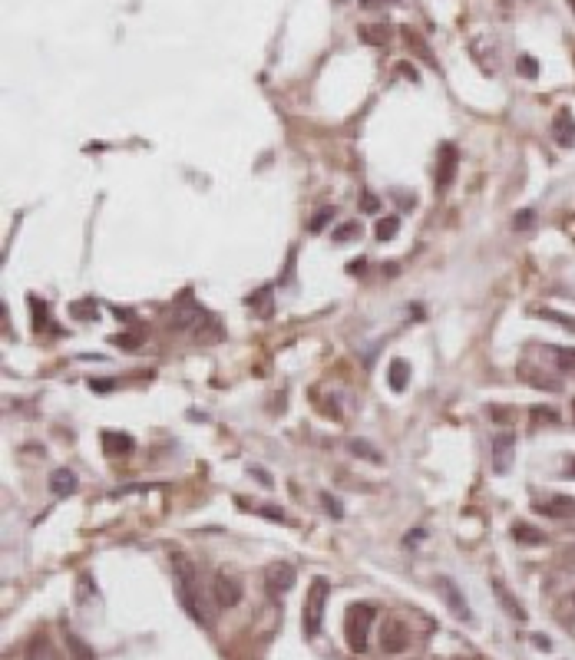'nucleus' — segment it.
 Masks as SVG:
<instances>
[{
	"mask_svg": "<svg viewBox=\"0 0 575 660\" xmlns=\"http://www.w3.org/2000/svg\"><path fill=\"white\" fill-rule=\"evenodd\" d=\"M321 505H324V512L331 515V519H344V505H341L331 492H321Z\"/></svg>",
	"mask_w": 575,
	"mask_h": 660,
	"instance_id": "bb28decb",
	"label": "nucleus"
},
{
	"mask_svg": "<svg viewBox=\"0 0 575 660\" xmlns=\"http://www.w3.org/2000/svg\"><path fill=\"white\" fill-rule=\"evenodd\" d=\"M513 538L519 545H546V532H539V528H532V525H525V522L513 525Z\"/></svg>",
	"mask_w": 575,
	"mask_h": 660,
	"instance_id": "a211bd4d",
	"label": "nucleus"
},
{
	"mask_svg": "<svg viewBox=\"0 0 575 660\" xmlns=\"http://www.w3.org/2000/svg\"><path fill=\"white\" fill-rule=\"evenodd\" d=\"M377 611L371 604H350L348 608V621H344V634H348V647L354 654L367 650V634H371V624H374Z\"/></svg>",
	"mask_w": 575,
	"mask_h": 660,
	"instance_id": "7ed1b4c3",
	"label": "nucleus"
},
{
	"mask_svg": "<svg viewBox=\"0 0 575 660\" xmlns=\"http://www.w3.org/2000/svg\"><path fill=\"white\" fill-rule=\"evenodd\" d=\"M76 591H80V604H87V601L96 598V591H93V581H89V574H80V581H76Z\"/></svg>",
	"mask_w": 575,
	"mask_h": 660,
	"instance_id": "c85d7f7f",
	"label": "nucleus"
},
{
	"mask_svg": "<svg viewBox=\"0 0 575 660\" xmlns=\"http://www.w3.org/2000/svg\"><path fill=\"white\" fill-rule=\"evenodd\" d=\"M401 70H403V76H410L413 83H417V70H413L410 63H401Z\"/></svg>",
	"mask_w": 575,
	"mask_h": 660,
	"instance_id": "79ce46f5",
	"label": "nucleus"
},
{
	"mask_svg": "<svg viewBox=\"0 0 575 660\" xmlns=\"http://www.w3.org/2000/svg\"><path fill=\"white\" fill-rule=\"evenodd\" d=\"M294 568L288 565V561H275V565H268V571H264V591H268V598L271 601H281L294 588Z\"/></svg>",
	"mask_w": 575,
	"mask_h": 660,
	"instance_id": "20e7f679",
	"label": "nucleus"
},
{
	"mask_svg": "<svg viewBox=\"0 0 575 660\" xmlns=\"http://www.w3.org/2000/svg\"><path fill=\"white\" fill-rule=\"evenodd\" d=\"M175 568V598L179 604L186 608V614L202 627H212V614L205 611V601H202L199 591V574H195V565L186 558V555H175L172 558Z\"/></svg>",
	"mask_w": 575,
	"mask_h": 660,
	"instance_id": "f257e3e1",
	"label": "nucleus"
},
{
	"mask_svg": "<svg viewBox=\"0 0 575 660\" xmlns=\"http://www.w3.org/2000/svg\"><path fill=\"white\" fill-rule=\"evenodd\" d=\"M30 304H33V327L40 330V327L47 324V304H40L37 298H30Z\"/></svg>",
	"mask_w": 575,
	"mask_h": 660,
	"instance_id": "473e14b6",
	"label": "nucleus"
},
{
	"mask_svg": "<svg viewBox=\"0 0 575 660\" xmlns=\"http://www.w3.org/2000/svg\"><path fill=\"white\" fill-rule=\"evenodd\" d=\"M361 208L364 212H377V208H380V201H377L374 192H364L361 195Z\"/></svg>",
	"mask_w": 575,
	"mask_h": 660,
	"instance_id": "e433bc0d",
	"label": "nucleus"
},
{
	"mask_svg": "<svg viewBox=\"0 0 575 660\" xmlns=\"http://www.w3.org/2000/svg\"><path fill=\"white\" fill-rule=\"evenodd\" d=\"M116 344H119V347H126V350H136L139 344H142V334H139V330H129V334L119 337Z\"/></svg>",
	"mask_w": 575,
	"mask_h": 660,
	"instance_id": "f704fd0d",
	"label": "nucleus"
},
{
	"mask_svg": "<svg viewBox=\"0 0 575 660\" xmlns=\"http://www.w3.org/2000/svg\"><path fill=\"white\" fill-rule=\"evenodd\" d=\"M552 139H555L562 149H572L575 146V119L569 109L555 112V119H552Z\"/></svg>",
	"mask_w": 575,
	"mask_h": 660,
	"instance_id": "f8f14e48",
	"label": "nucleus"
},
{
	"mask_svg": "<svg viewBox=\"0 0 575 660\" xmlns=\"http://www.w3.org/2000/svg\"><path fill=\"white\" fill-rule=\"evenodd\" d=\"M248 307L258 314V317H271V314H275V298H271V287H258V291H255V294L248 298Z\"/></svg>",
	"mask_w": 575,
	"mask_h": 660,
	"instance_id": "dca6fc26",
	"label": "nucleus"
},
{
	"mask_svg": "<svg viewBox=\"0 0 575 660\" xmlns=\"http://www.w3.org/2000/svg\"><path fill=\"white\" fill-rule=\"evenodd\" d=\"M424 538H426L424 528H417V532H407V535H403V548H417V542H424Z\"/></svg>",
	"mask_w": 575,
	"mask_h": 660,
	"instance_id": "4c0bfd02",
	"label": "nucleus"
},
{
	"mask_svg": "<svg viewBox=\"0 0 575 660\" xmlns=\"http://www.w3.org/2000/svg\"><path fill=\"white\" fill-rule=\"evenodd\" d=\"M331 218H334V208H331V205H327V208H321V212H318V215L311 218V224H308V228H311V235H318V231H324V224L331 222Z\"/></svg>",
	"mask_w": 575,
	"mask_h": 660,
	"instance_id": "cd10ccee",
	"label": "nucleus"
},
{
	"mask_svg": "<svg viewBox=\"0 0 575 660\" xmlns=\"http://www.w3.org/2000/svg\"><path fill=\"white\" fill-rule=\"evenodd\" d=\"M489 585H493V591H496V598H500V604H502V608H506V614H509V617H516V621H525V611H523V604H519V601H516L513 594H509V588L502 585L500 578H493Z\"/></svg>",
	"mask_w": 575,
	"mask_h": 660,
	"instance_id": "4468645a",
	"label": "nucleus"
},
{
	"mask_svg": "<svg viewBox=\"0 0 575 660\" xmlns=\"http://www.w3.org/2000/svg\"><path fill=\"white\" fill-rule=\"evenodd\" d=\"M456 169H460V149L453 142H443L437 155V188L447 192V188L456 182Z\"/></svg>",
	"mask_w": 575,
	"mask_h": 660,
	"instance_id": "0eeeda50",
	"label": "nucleus"
},
{
	"mask_svg": "<svg viewBox=\"0 0 575 660\" xmlns=\"http://www.w3.org/2000/svg\"><path fill=\"white\" fill-rule=\"evenodd\" d=\"M519 73H523L525 79H536V76H539V63L532 60V56H519Z\"/></svg>",
	"mask_w": 575,
	"mask_h": 660,
	"instance_id": "7c9ffc66",
	"label": "nucleus"
},
{
	"mask_svg": "<svg viewBox=\"0 0 575 660\" xmlns=\"http://www.w3.org/2000/svg\"><path fill=\"white\" fill-rule=\"evenodd\" d=\"M536 317H546V321H555V324H562V327H572L575 330V321L572 317H562V314H552V311H532Z\"/></svg>",
	"mask_w": 575,
	"mask_h": 660,
	"instance_id": "72a5a7b5",
	"label": "nucleus"
},
{
	"mask_svg": "<svg viewBox=\"0 0 575 660\" xmlns=\"http://www.w3.org/2000/svg\"><path fill=\"white\" fill-rule=\"evenodd\" d=\"M89 386H93L96 393H110V390H113V380H89Z\"/></svg>",
	"mask_w": 575,
	"mask_h": 660,
	"instance_id": "ea45409f",
	"label": "nucleus"
},
{
	"mask_svg": "<svg viewBox=\"0 0 575 660\" xmlns=\"http://www.w3.org/2000/svg\"><path fill=\"white\" fill-rule=\"evenodd\" d=\"M27 660H57V654H53V647H50V640H47L43 634H37L33 640H30Z\"/></svg>",
	"mask_w": 575,
	"mask_h": 660,
	"instance_id": "412c9836",
	"label": "nucleus"
},
{
	"mask_svg": "<svg viewBox=\"0 0 575 660\" xmlns=\"http://www.w3.org/2000/svg\"><path fill=\"white\" fill-rule=\"evenodd\" d=\"M202 321H205V307H202V304L186 300V304H179V307L172 311L169 327H172V330H199Z\"/></svg>",
	"mask_w": 575,
	"mask_h": 660,
	"instance_id": "9d476101",
	"label": "nucleus"
},
{
	"mask_svg": "<svg viewBox=\"0 0 575 660\" xmlns=\"http://www.w3.org/2000/svg\"><path fill=\"white\" fill-rule=\"evenodd\" d=\"M76 486H80V482H76V475L70 473V469H53V473H50V492L57 498L73 496Z\"/></svg>",
	"mask_w": 575,
	"mask_h": 660,
	"instance_id": "ddd939ff",
	"label": "nucleus"
},
{
	"mask_svg": "<svg viewBox=\"0 0 575 660\" xmlns=\"http://www.w3.org/2000/svg\"><path fill=\"white\" fill-rule=\"evenodd\" d=\"M387 37H390V26L387 24H367V26H361V40H364V43H371V47L387 43Z\"/></svg>",
	"mask_w": 575,
	"mask_h": 660,
	"instance_id": "aec40b11",
	"label": "nucleus"
},
{
	"mask_svg": "<svg viewBox=\"0 0 575 660\" xmlns=\"http://www.w3.org/2000/svg\"><path fill=\"white\" fill-rule=\"evenodd\" d=\"M437 591H440V598H443V604L450 608L453 617H460V621H473V611H470V604H466V598H463L460 585H456L453 578L440 574V578H437Z\"/></svg>",
	"mask_w": 575,
	"mask_h": 660,
	"instance_id": "423d86ee",
	"label": "nucleus"
},
{
	"mask_svg": "<svg viewBox=\"0 0 575 660\" xmlns=\"http://www.w3.org/2000/svg\"><path fill=\"white\" fill-rule=\"evenodd\" d=\"M212 598L218 608H235L238 601H241V581H238L235 574L218 571L212 578Z\"/></svg>",
	"mask_w": 575,
	"mask_h": 660,
	"instance_id": "6e6552de",
	"label": "nucleus"
},
{
	"mask_svg": "<svg viewBox=\"0 0 575 660\" xmlns=\"http://www.w3.org/2000/svg\"><path fill=\"white\" fill-rule=\"evenodd\" d=\"M559 621H562V624H575V588L569 591V598L559 604Z\"/></svg>",
	"mask_w": 575,
	"mask_h": 660,
	"instance_id": "a878e982",
	"label": "nucleus"
},
{
	"mask_svg": "<svg viewBox=\"0 0 575 660\" xmlns=\"http://www.w3.org/2000/svg\"><path fill=\"white\" fill-rule=\"evenodd\" d=\"M327 594H331V585L327 578H314L311 588H308V598H304V608H301V627H304V637L321 634V624H324V608H327Z\"/></svg>",
	"mask_w": 575,
	"mask_h": 660,
	"instance_id": "f03ea898",
	"label": "nucleus"
},
{
	"mask_svg": "<svg viewBox=\"0 0 575 660\" xmlns=\"http://www.w3.org/2000/svg\"><path fill=\"white\" fill-rule=\"evenodd\" d=\"M377 3H387V0H361V7H377Z\"/></svg>",
	"mask_w": 575,
	"mask_h": 660,
	"instance_id": "37998d69",
	"label": "nucleus"
},
{
	"mask_svg": "<svg viewBox=\"0 0 575 660\" xmlns=\"http://www.w3.org/2000/svg\"><path fill=\"white\" fill-rule=\"evenodd\" d=\"M569 7H572V10H575V0H569Z\"/></svg>",
	"mask_w": 575,
	"mask_h": 660,
	"instance_id": "c03bdc74",
	"label": "nucleus"
},
{
	"mask_svg": "<svg viewBox=\"0 0 575 660\" xmlns=\"http://www.w3.org/2000/svg\"><path fill=\"white\" fill-rule=\"evenodd\" d=\"M407 376H410V367H407V360H390V367H387V380H390V386L401 393L403 386H407Z\"/></svg>",
	"mask_w": 575,
	"mask_h": 660,
	"instance_id": "4be33fe9",
	"label": "nucleus"
},
{
	"mask_svg": "<svg viewBox=\"0 0 575 660\" xmlns=\"http://www.w3.org/2000/svg\"><path fill=\"white\" fill-rule=\"evenodd\" d=\"M357 235H361L357 222H348V224H341V231H334V241H338V245H344V241H354Z\"/></svg>",
	"mask_w": 575,
	"mask_h": 660,
	"instance_id": "c756f323",
	"label": "nucleus"
},
{
	"mask_svg": "<svg viewBox=\"0 0 575 660\" xmlns=\"http://www.w3.org/2000/svg\"><path fill=\"white\" fill-rule=\"evenodd\" d=\"M397 228H401V218H397V215H390V218H380V222H377L374 238H377V241H390V238H397Z\"/></svg>",
	"mask_w": 575,
	"mask_h": 660,
	"instance_id": "b1692460",
	"label": "nucleus"
},
{
	"mask_svg": "<svg viewBox=\"0 0 575 660\" xmlns=\"http://www.w3.org/2000/svg\"><path fill=\"white\" fill-rule=\"evenodd\" d=\"M258 515H264L268 522H288L285 509H278V505H262V509H258Z\"/></svg>",
	"mask_w": 575,
	"mask_h": 660,
	"instance_id": "2f4dec72",
	"label": "nucleus"
},
{
	"mask_svg": "<svg viewBox=\"0 0 575 660\" xmlns=\"http://www.w3.org/2000/svg\"><path fill=\"white\" fill-rule=\"evenodd\" d=\"M403 37H407V43H410V50H417V53H420V56H424V60L430 63V66H437V60H433V53L426 50V43H424V40H420V33H413L410 26H407V30H403Z\"/></svg>",
	"mask_w": 575,
	"mask_h": 660,
	"instance_id": "393cba45",
	"label": "nucleus"
},
{
	"mask_svg": "<svg viewBox=\"0 0 575 660\" xmlns=\"http://www.w3.org/2000/svg\"><path fill=\"white\" fill-rule=\"evenodd\" d=\"M532 222H536V215H532V212H519V215L513 218V224L519 228V231H525V228H532Z\"/></svg>",
	"mask_w": 575,
	"mask_h": 660,
	"instance_id": "c9c22d12",
	"label": "nucleus"
},
{
	"mask_svg": "<svg viewBox=\"0 0 575 660\" xmlns=\"http://www.w3.org/2000/svg\"><path fill=\"white\" fill-rule=\"evenodd\" d=\"M66 647H70V657L73 660H96L93 647H89L80 634H73V631H66Z\"/></svg>",
	"mask_w": 575,
	"mask_h": 660,
	"instance_id": "6ab92c4d",
	"label": "nucleus"
},
{
	"mask_svg": "<svg viewBox=\"0 0 575 660\" xmlns=\"http://www.w3.org/2000/svg\"><path fill=\"white\" fill-rule=\"evenodd\" d=\"M489 459H493V473L496 475H506L513 469V459H516L513 433H496V436L489 439Z\"/></svg>",
	"mask_w": 575,
	"mask_h": 660,
	"instance_id": "39448f33",
	"label": "nucleus"
},
{
	"mask_svg": "<svg viewBox=\"0 0 575 660\" xmlns=\"http://www.w3.org/2000/svg\"><path fill=\"white\" fill-rule=\"evenodd\" d=\"M532 512L549 515V519H569V515H575V498H569V496L532 498Z\"/></svg>",
	"mask_w": 575,
	"mask_h": 660,
	"instance_id": "9b49d317",
	"label": "nucleus"
},
{
	"mask_svg": "<svg viewBox=\"0 0 575 660\" xmlns=\"http://www.w3.org/2000/svg\"><path fill=\"white\" fill-rule=\"evenodd\" d=\"M546 353L559 370H575V347H546Z\"/></svg>",
	"mask_w": 575,
	"mask_h": 660,
	"instance_id": "5701e85b",
	"label": "nucleus"
},
{
	"mask_svg": "<svg viewBox=\"0 0 575 660\" xmlns=\"http://www.w3.org/2000/svg\"><path fill=\"white\" fill-rule=\"evenodd\" d=\"M559 565H562V568H575V545H572V548H565V551H562V558H559Z\"/></svg>",
	"mask_w": 575,
	"mask_h": 660,
	"instance_id": "58836bf2",
	"label": "nucleus"
},
{
	"mask_svg": "<svg viewBox=\"0 0 575 660\" xmlns=\"http://www.w3.org/2000/svg\"><path fill=\"white\" fill-rule=\"evenodd\" d=\"M380 647H384V654H403V650L410 647V631H407V624L403 621L384 624V627H380Z\"/></svg>",
	"mask_w": 575,
	"mask_h": 660,
	"instance_id": "1a4fd4ad",
	"label": "nucleus"
},
{
	"mask_svg": "<svg viewBox=\"0 0 575 660\" xmlns=\"http://www.w3.org/2000/svg\"><path fill=\"white\" fill-rule=\"evenodd\" d=\"M133 436H126V433H103V452L106 456H126V452H133Z\"/></svg>",
	"mask_w": 575,
	"mask_h": 660,
	"instance_id": "2eb2a0df",
	"label": "nucleus"
},
{
	"mask_svg": "<svg viewBox=\"0 0 575 660\" xmlns=\"http://www.w3.org/2000/svg\"><path fill=\"white\" fill-rule=\"evenodd\" d=\"M348 452H350V456H357V459L374 462V466H380V462H384L380 449H374L371 443H367V439H348Z\"/></svg>",
	"mask_w": 575,
	"mask_h": 660,
	"instance_id": "f3484780",
	"label": "nucleus"
},
{
	"mask_svg": "<svg viewBox=\"0 0 575 660\" xmlns=\"http://www.w3.org/2000/svg\"><path fill=\"white\" fill-rule=\"evenodd\" d=\"M532 644H536L539 650H549V647H552V644H549V637H542V634H536V637H532Z\"/></svg>",
	"mask_w": 575,
	"mask_h": 660,
	"instance_id": "a19ab883",
	"label": "nucleus"
}]
</instances>
